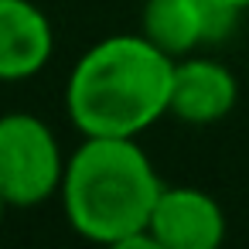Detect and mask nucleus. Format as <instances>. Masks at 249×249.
Returning <instances> with one entry per match:
<instances>
[{
  "label": "nucleus",
  "instance_id": "nucleus-6",
  "mask_svg": "<svg viewBox=\"0 0 249 249\" xmlns=\"http://www.w3.org/2000/svg\"><path fill=\"white\" fill-rule=\"evenodd\" d=\"M235 99H239V82L222 62L201 55L174 58L167 116L191 126H208L225 120L235 109Z\"/></svg>",
  "mask_w": 249,
  "mask_h": 249
},
{
  "label": "nucleus",
  "instance_id": "nucleus-7",
  "mask_svg": "<svg viewBox=\"0 0 249 249\" xmlns=\"http://www.w3.org/2000/svg\"><path fill=\"white\" fill-rule=\"evenodd\" d=\"M55 52L48 14L31 0H0V82L38 75Z\"/></svg>",
  "mask_w": 249,
  "mask_h": 249
},
{
  "label": "nucleus",
  "instance_id": "nucleus-9",
  "mask_svg": "<svg viewBox=\"0 0 249 249\" xmlns=\"http://www.w3.org/2000/svg\"><path fill=\"white\" fill-rule=\"evenodd\" d=\"M7 208H11V201L4 198V191H0V225H4V212H7Z\"/></svg>",
  "mask_w": 249,
  "mask_h": 249
},
{
  "label": "nucleus",
  "instance_id": "nucleus-8",
  "mask_svg": "<svg viewBox=\"0 0 249 249\" xmlns=\"http://www.w3.org/2000/svg\"><path fill=\"white\" fill-rule=\"evenodd\" d=\"M218 4H225V7H235L239 14H242V11H249V0H218Z\"/></svg>",
  "mask_w": 249,
  "mask_h": 249
},
{
  "label": "nucleus",
  "instance_id": "nucleus-10",
  "mask_svg": "<svg viewBox=\"0 0 249 249\" xmlns=\"http://www.w3.org/2000/svg\"><path fill=\"white\" fill-rule=\"evenodd\" d=\"M140 4H147V0H140Z\"/></svg>",
  "mask_w": 249,
  "mask_h": 249
},
{
  "label": "nucleus",
  "instance_id": "nucleus-4",
  "mask_svg": "<svg viewBox=\"0 0 249 249\" xmlns=\"http://www.w3.org/2000/svg\"><path fill=\"white\" fill-rule=\"evenodd\" d=\"M239 11L218 0H147L140 14V35H147L171 58L195 55L201 45L222 41Z\"/></svg>",
  "mask_w": 249,
  "mask_h": 249
},
{
  "label": "nucleus",
  "instance_id": "nucleus-5",
  "mask_svg": "<svg viewBox=\"0 0 249 249\" xmlns=\"http://www.w3.org/2000/svg\"><path fill=\"white\" fill-rule=\"evenodd\" d=\"M147 229L157 249H215L225 242L229 222L208 191L191 184H164Z\"/></svg>",
  "mask_w": 249,
  "mask_h": 249
},
{
  "label": "nucleus",
  "instance_id": "nucleus-2",
  "mask_svg": "<svg viewBox=\"0 0 249 249\" xmlns=\"http://www.w3.org/2000/svg\"><path fill=\"white\" fill-rule=\"evenodd\" d=\"M160 188L154 160L137 137H82L69 154L58 198L72 232L130 249L157 246L147 225Z\"/></svg>",
  "mask_w": 249,
  "mask_h": 249
},
{
  "label": "nucleus",
  "instance_id": "nucleus-1",
  "mask_svg": "<svg viewBox=\"0 0 249 249\" xmlns=\"http://www.w3.org/2000/svg\"><path fill=\"white\" fill-rule=\"evenodd\" d=\"M174 58L147 35L96 41L65 82V113L82 137H140L171 103Z\"/></svg>",
  "mask_w": 249,
  "mask_h": 249
},
{
  "label": "nucleus",
  "instance_id": "nucleus-3",
  "mask_svg": "<svg viewBox=\"0 0 249 249\" xmlns=\"http://www.w3.org/2000/svg\"><path fill=\"white\" fill-rule=\"evenodd\" d=\"M65 164L55 130L41 116L24 109L0 116V191L11 208H35L58 195Z\"/></svg>",
  "mask_w": 249,
  "mask_h": 249
}]
</instances>
